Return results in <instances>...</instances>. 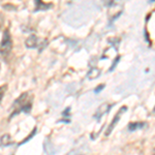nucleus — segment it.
<instances>
[{
	"label": "nucleus",
	"mask_w": 155,
	"mask_h": 155,
	"mask_svg": "<svg viewBox=\"0 0 155 155\" xmlns=\"http://www.w3.org/2000/svg\"><path fill=\"white\" fill-rule=\"evenodd\" d=\"M14 113H12V116L16 114H19L20 111H23L25 113H28V112L31 110V101L28 99V93H23L21 96L15 101L14 104Z\"/></svg>",
	"instance_id": "obj_1"
},
{
	"label": "nucleus",
	"mask_w": 155,
	"mask_h": 155,
	"mask_svg": "<svg viewBox=\"0 0 155 155\" xmlns=\"http://www.w3.org/2000/svg\"><path fill=\"white\" fill-rule=\"evenodd\" d=\"M12 37H11V33H9L8 29L4 30L3 32V38H2V41L0 44V54L3 57L7 56L12 51Z\"/></svg>",
	"instance_id": "obj_2"
},
{
	"label": "nucleus",
	"mask_w": 155,
	"mask_h": 155,
	"mask_svg": "<svg viewBox=\"0 0 155 155\" xmlns=\"http://www.w3.org/2000/svg\"><path fill=\"white\" fill-rule=\"evenodd\" d=\"M126 110H127V107H122L121 109L119 110V112L117 113L116 116H115V118H114V120H113V122H112L111 125H110V126H109V128H107V132H106V136H109V134H111V131L113 130L114 126L116 125L117 123H118L119 119L121 118V115L123 114V112H125Z\"/></svg>",
	"instance_id": "obj_3"
},
{
	"label": "nucleus",
	"mask_w": 155,
	"mask_h": 155,
	"mask_svg": "<svg viewBox=\"0 0 155 155\" xmlns=\"http://www.w3.org/2000/svg\"><path fill=\"white\" fill-rule=\"evenodd\" d=\"M35 11H46V9L51 8L53 4L52 3H45L42 0H35Z\"/></svg>",
	"instance_id": "obj_4"
},
{
	"label": "nucleus",
	"mask_w": 155,
	"mask_h": 155,
	"mask_svg": "<svg viewBox=\"0 0 155 155\" xmlns=\"http://www.w3.org/2000/svg\"><path fill=\"white\" fill-rule=\"evenodd\" d=\"M25 44H26V46L28 47V48H36L37 44H38V38H37L35 35H30L28 38L26 39Z\"/></svg>",
	"instance_id": "obj_5"
},
{
	"label": "nucleus",
	"mask_w": 155,
	"mask_h": 155,
	"mask_svg": "<svg viewBox=\"0 0 155 155\" xmlns=\"http://www.w3.org/2000/svg\"><path fill=\"white\" fill-rule=\"evenodd\" d=\"M110 107H111V106H109V104H104L102 106L99 107L98 110H97V112H96V114H95V117H96V118H101L102 115H104V113H107V112L109 111Z\"/></svg>",
	"instance_id": "obj_6"
},
{
	"label": "nucleus",
	"mask_w": 155,
	"mask_h": 155,
	"mask_svg": "<svg viewBox=\"0 0 155 155\" xmlns=\"http://www.w3.org/2000/svg\"><path fill=\"white\" fill-rule=\"evenodd\" d=\"M0 143H1V145H3V146H8V145L12 144V140L11 139V137H9L8 134H4V136L0 139Z\"/></svg>",
	"instance_id": "obj_7"
},
{
	"label": "nucleus",
	"mask_w": 155,
	"mask_h": 155,
	"mask_svg": "<svg viewBox=\"0 0 155 155\" xmlns=\"http://www.w3.org/2000/svg\"><path fill=\"white\" fill-rule=\"evenodd\" d=\"M144 124H141V123H132L129 125V128H130V130H134V129L137 128V127H142Z\"/></svg>",
	"instance_id": "obj_8"
},
{
	"label": "nucleus",
	"mask_w": 155,
	"mask_h": 155,
	"mask_svg": "<svg viewBox=\"0 0 155 155\" xmlns=\"http://www.w3.org/2000/svg\"><path fill=\"white\" fill-rule=\"evenodd\" d=\"M4 91H5V87H0V102H1V101H2Z\"/></svg>",
	"instance_id": "obj_9"
},
{
	"label": "nucleus",
	"mask_w": 155,
	"mask_h": 155,
	"mask_svg": "<svg viewBox=\"0 0 155 155\" xmlns=\"http://www.w3.org/2000/svg\"><path fill=\"white\" fill-rule=\"evenodd\" d=\"M3 21H4L3 16H2V15H0V28H1L2 25H3Z\"/></svg>",
	"instance_id": "obj_10"
},
{
	"label": "nucleus",
	"mask_w": 155,
	"mask_h": 155,
	"mask_svg": "<svg viewBox=\"0 0 155 155\" xmlns=\"http://www.w3.org/2000/svg\"><path fill=\"white\" fill-rule=\"evenodd\" d=\"M102 87H104V85H101V86H99V87H97V88H98V89H96V90H95V92L101 91V90L102 89Z\"/></svg>",
	"instance_id": "obj_11"
},
{
	"label": "nucleus",
	"mask_w": 155,
	"mask_h": 155,
	"mask_svg": "<svg viewBox=\"0 0 155 155\" xmlns=\"http://www.w3.org/2000/svg\"><path fill=\"white\" fill-rule=\"evenodd\" d=\"M0 69H1V65H0Z\"/></svg>",
	"instance_id": "obj_12"
},
{
	"label": "nucleus",
	"mask_w": 155,
	"mask_h": 155,
	"mask_svg": "<svg viewBox=\"0 0 155 155\" xmlns=\"http://www.w3.org/2000/svg\"><path fill=\"white\" fill-rule=\"evenodd\" d=\"M154 111H155V109H154Z\"/></svg>",
	"instance_id": "obj_13"
}]
</instances>
